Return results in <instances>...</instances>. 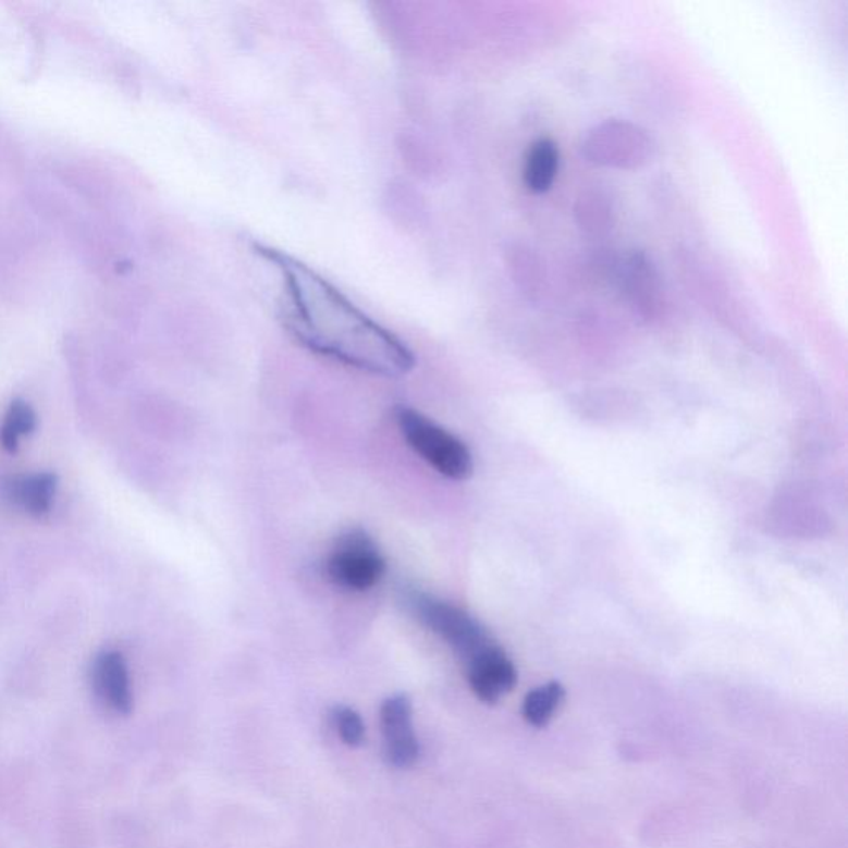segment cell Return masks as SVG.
<instances>
[{
  "instance_id": "cell-1",
  "label": "cell",
  "mask_w": 848,
  "mask_h": 848,
  "mask_svg": "<svg viewBox=\"0 0 848 848\" xmlns=\"http://www.w3.org/2000/svg\"><path fill=\"white\" fill-rule=\"evenodd\" d=\"M257 253L281 274L282 322L302 346L378 377L398 378L415 368L408 346L319 272L271 247L257 246Z\"/></svg>"
},
{
  "instance_id": "cell-2",
  "label": "cell",
  "mask_w": 848,
  "mask_h": 848,
  "mask_svg": "<svg viewBox=\"0 0 848 848\" xmlns=\"http://www.w3.org/2000/svg\"><path fill=\"white\" fill-rule=\"evenodd\" d=\"M396 422L408 446L434 471L453 481H465L472 475L475 463L471 451L433 419L416 409L400 408Z\"/></svg>"
},
{
  "instance_id": "cell-3",
  "label": "cell",
  "mask_w": 848,
  "mask_h": 848,
  "mask_svg": "<svg viewBox=\"0 0 848 848\" xmlns=\"http://www.w3.org/2000/svg\"><path fill=\"white\" fill-rule=\"evenodd\" d=\"M405 603L409 613L443 638L465 663L494 643L488 630L460 606L422 592L406 593Z\"/></svg>"
},
{
  "instance_id": "cell-4",
  "label": "cell",
  "mask_w": 848,
  "mask_h": 848,
  "mask_svg": "<svg viewBox=\"0 0 848 848\" xmlns=\"http://www.w3.org/2000/svg\"><path fill=\"white\" fill-rule=\"evenodd\" d=\"M583 155L600 167L635 170L653 157V139L630 122L610 120L590 130L583 139Z\"/></svg>"
},
{
  "instance_id": "cell-5",
  "label": "cell",
  "mask_w": 848,
  "mask_h": 848,
  "mask_svg": "<svg viewBox=\"0 0 848 848\" xmlns=\"http://www.w3.org/2000/svg\"><path fill=\"white\" fill-rule=\"evenodd\" d=\"M384 558L373 539L364 530H351L340 537L327 561V575L342 589L365 592L383 577Z\"/></svg>"
},
{
  "instance_id": "cell-6",
  "label": "cell",
  "mask_w": 848,
  "mask_h": 848,
  "mask_svg": "<svg viewBox=\"0 0 848 848\" xmlns=\"http://www.w3.org/2000/svg\"><path fill=\"white\" fill-rule=\"evenodd\" d=\"M465 665L469 686L482 703H497L516 688V666L495 641Z\"/></svg>"
},
{
  "instance_id": "cell-7",
  "label": "cell",
  "mask_w": 848,
  "mask_h": 848,
  "mask_svg": "<svg viewBox=\"0 0 848 848\" xmlns=\"http://www.w3.org/2000/svg\"><path fill=\"white\" fill-rule=\"evenodd\" d=\"M380 720L390 764L398 769L411 767L419 758V742L413 730L411 700L406 695L384 700Z\"/></svg>"
},
{
  "instance_id": "cell-8",
  "label": "cell",
  "mask_w": 848,
  "mask_h": 848,
  "mask_svg": "<svg viewBox=\"0 0 848 848\" xmlns=\"http://www.w3.org/2000/svg\"><path fill=\"white\" fill-rule=\"evenodd\" d=\"M94 688L108 710L130 714L133 710L128 666L119 651H105L95 660Z\"/></svg>"
},
{
  "instance_id": "cell-9",
  "label": "cell",
  "mask_w": 848,
  "mask_h": 848,
  "mask_svg": "<svg viewBox=\"0 0 848 848\" xmlns=\"http://www.w3.org/2000/svg\"><path fill=\"white\" fill-rule=\"evenodd\" d=\"M624 282L635 310L643 317L654 316L660 305L659 275L643 253L630 257L625 267Z\"/></svg>"
},
{
  "instance_id": "cell-10",
  "label": "cell",
  "mask_w": 848,
  "mask_h": 848,
  "mask_svg": "<svg viewBox=\"0 0 848 848\" xmlns=\"http://www.w3.org/2000/svg\"><path fill=\"white\" fill-rule=\"evenodd\" d=\"M561 164L558 146L552 139L542 138L533 143L527 151L524 163V183L533 193L551 189Z\"/></svg>"
},
{
  "instance_id": "cell-11",
  "label": "cell",
  "mask_w": 848,
  "mask_h": 848,
  "mask_svg": "<svg viewBox=\"0 0 848 848\" xmlns=\"http://www.w3.org/2000/svg\"><path fill=\"white\" fill-rule=\"evenodd\" d=\"M575 219L583 233L603 236L615 224V206L612 198L603 191H586L575 205Z\"/></svg>"
},
{
  "instance_id": "cell-12",
  "label": "cell",
  "mask_w": 848,
  "mask_h": 848,
  "mask_svg": "<svg viewBox=\"0 0 848 848\" xmlns=\"http://www.w3.org/2000/svg\"><path fill=\"white\" fill-rule=\"evenodd\" d=\"M57 478L50 472L25 476L11 484V495L27 513L44 516L52 507Z\"/></svg>"
},
{
  "instance_id": "cell-13",
  "label": "cell",
  "mask_w": 848,
  "mask_h": 848,
  "mask_svg": "<svg viewBox=\"0 0 848 848\" xmlns=\"http://www.w3.org/2000/svg\"><path fill=\"white\" fill-rule=\"evenodd\" d=\"M565 700V688L558 681L539 686L527 692L523 703V716L533 727H545L561 710Z\"/></svg>"
},
{
  "instance_id": "cell-14",
  "label": "cell",
  "mask_w": 848,
  "mask_h": 848,
  "mask_svg": "<svg viewBox=\"0 0 848 848\" xmlns=\"http://www.w3.org/2000/svg\"><path fill=\"white\" fill-rule=\"evenodd\" d=\"M35 427H37V415L32 406L22 400H15L9 408L4 425L0 428V443L5 450L15 451L19 438L30 434Z\"/></svg>"
},
{
  "instance_id": "cell-15",
  "label": "cell",
  "mask_w": 848,
  "mask_h": 848,
  "mask_svg": "<svg viewBox=\"0 0 848 848\" xmlns=\"http://www.w3.org/2000/svg\"><path fill=\"white\" fill-rule=\"evenodd\" d=\"M333 726L340 739L351 748H358L365 739V724L360 714L348 706H336L332 713Z\"/></svg>"
}]
</instances>
